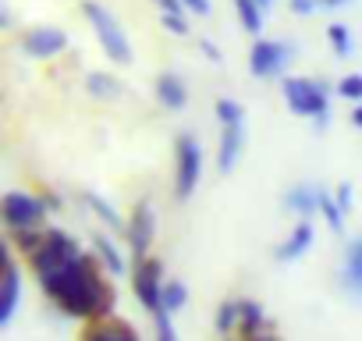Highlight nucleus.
Wrapping results in <instances>:
<instances>
[{
  "label": "nucleus",
  "mask_w": 362,
  "mask_h": 341,
  "mask_svg": "<svg viewBox=\"0 0 362 341\" xmlns=\"http://www.w3.org/2000/svg\"><path fill=\"white\" fill-rule=\"evenodd\" d=\"M33 274L40 277V288L50 302L61 306L64 316L86 320V323H107L114 313V291L100 270V256L86 253L68 231L50 228L40 253L29 260Z\"/></svg>",
  "instance_id": "f257e3e1"
},
{
  "label": "nucleus",
  "mask_w": 362,
  "mask_h": 341,
  "mask_svg": "<svg viewBox=\"0 0 362 341\" xmlns=\"http://www.w3.org/2000/svg\"><path fill=\"white\" fill-rule=\"evenodd\" d=\"M177 170H174V200L177 203H185L192 200V192L199 189V175H203V146L192 132L185 135H177Z\"/></svg>",
  "instance_id": "f03ea898"
},
{
  "label": "nucleus",
  "mask_w": 362,
  "mask_h": 341,
  "mask_svg": "<svg viewBox=\"0 0 362 341\" xmlns=\"http://www.w3.org/2000/svg\"><path fill=\"white\" fill-rule=\"evenodd\" d=\"M82 15L93 22V33H96L100 47L107 50V57L117 61V64H132V47H128V36L121 33L117 18H114L107 8H100L96 0H86V4H82Z\"/></svg>",
  "instance_id": "7ed1b4c3"
},
{
  "label": "nucleus",
  "mask_w": 362,
  "mask_h": 341,
  "mask_svg": "<svg viewBox=\"0 0 362 341\" xmlns=\"http://www.w3.org/2000/svg\"><path fill=\"white\" fill-rule=\"evenodd\" d=\"M284 100L295 114L313 117L316 125H327L330 114V93L323 82H309V79H284Z\"/></svg>",
  "instance_id": "20e7f679"
},
{
  "label": "nucleus",
  "mask_w": 362,
  "mask_h": 341,
  "mask_svg": "<svg viewBox=\"0 0 362 341\" xmlns=\"http://www.w3.org/2000/svg\"><path fill=\"white\" fill-rule=\"evenodd\" d=\"M47 203L40 192H8L4 196V207H0V217H4V228L8 231H18V228H43L47 224Z\"/></svg>",
  "instance_id": "39448f33"
},
{
  "label": "nucleus",
  "mask_w": 362,
  "mask_h": 341,
  "mask_svg": "<svg viewBox=\"0 0 362 341\" xmlns=\"http://www.w3.org/2000/svg\"><path fill=\"white\" fill-rule=\"evenodd\" d=\"M163 263L156 256H146L132 267V288H135V299L149 309V313H160L163 309Z\"/></svg>",
  "instance_id": "423d86ee"
},
{
  "label": "nucleus",
  "mask_w": 362,
  "mask_h": 341,
  "mask_svg": "<svg viewBox=\"0 0 362 341\" xmlns=\"http://www.w3.org/2000/svg\"><path fill=\"white\" fill-rule=\"evenodd\" d=\"M128 249H132V256H135V263L139 260H146L149 256V249H153V235H156V214H153V203L149 200H139L135 207H132V214H128Z\"/></svg>",
  "instance_id": "0eeeda50"
},
{
  "label": "nucleus",
  "mask_w": 362,
  "mask_h": 341,
  "mask_svg": "<svg viewBox=\"0 0 362 341\" xmlns=\"http://www.w3.org/2000/svg\"><path fill=\"white\" fill-rule=\"evenodd\" d=\"M288 54H291V43L256 40L252 50H249V71H252L256 79H270V75H277V71L288 64Z\"/></svg>",
  "instance_id": "6e6552de"
},
{
  "label": "nucleus",
  "mask_w": 362,
  "mask_h": 341,
  "mask_svg": "<svg viewBox=\"0 0 362 341\" xmlns=\"http://www.w3.org/2000/svg\"><path fill=\"white\" fill-rule=\"evenodd\" d=\"M0 256H4V284H0V323H8L15 316V306H18V295H22V270L11 256V242L4 238L0 245Z\"/></svg>",
  "instance_id": "1a4fd4ad"
},
{
  "label": "nucleus",
  "mask_w": 362,
  "mask_h": 341,
  "mask_svg": "<svg viewBox=\"0 0 362 341\" xmlns=\"http://www.w3.org/2000/svg\"><path fill=\"white\" fill-rule=\"evenodd\" d=\"M64 47H68V36H64L61 29H50V25L33 29V33L25 36V50H29V57H40V61L57 57Z\"/></svg>",
  "instance_id": "9d476101"
},
{
  "label": "nucleus",
  "mask_w": 362,
  "mask_h": 341,
  "mask_svg": "<svg viewBox=\"0 0 362 341\" xmlns=\"http://www.w3.org/2000/svg\"><path fill=\"white\" fill-rule=\"evenodd\" d=\"M242 142H245V132L242 128H224L221 132V146H217V170L221 175H231L238 156H242Z\"/></svg>",
  "instance_id": "9b49d317"
},
{
  "label": "nucleus",
  "mask_w": 362,
  "mask_h": 341,
  "mask_svg": "<svg viewBox=\"0 0 362 341\" xmlns=\"http://www.w3.org/2000/svg\"><path fill=\"white\" fill-rule=\"evenodd\" d=\"M156 100H160L167 110H181V107L189 103V89H185V82H181L177 75L163 71V75L156 79Z\"/></svg>",
  "instance_id": "f8f14e48"
},
{
  "label": "nucleus",
  "mask_w": 362,
  "mask_h": 341,
  "mask_svg": "<svg viewBox=\"0 0 362 341\" xmlns=\"http://www.w3.org/2000/svg\"><path fill=\"white\" fill-rule=\"evenodd\" d=\"M284 207H288L291 214H298L302 221H309V217L320 210V189H313V185H298V189L288 192Z\"/></svg>",
  "instance_id": "ddd939ff"
},
{
  "label": "nucleus",
  "mask_w": 362,
  "mask_h": 341,
  "mask_svg": "<svg viewBox=\"0 0 362 341\" xmlns=\"http://www.w3.org/2000/svg\"><path fill=\"white\" fill-rule=\"evenodd\" d=\"M47 235H50V228L43 224V228H18V231H8V242H11V249H18L22 256H36L40 253V245L47 242Z\"/></svg>",
  "instance_id": "4468645a"
},
{
  "label": "nucleus",
  "mask_w": 362,
  "mask_h": 341,
  "mask_svg": "<svg viewBox=\"0 0 362 341\" xmlns=\"http://www.w3.org/2000/svg\"><path fill=\"white\" fill-rule=\"evenodd\" d=\"M309 245H313V221H298V224L291 228L288 242L277 249V260H295V256H302Z\"/></svg>",
  "instance_id": "2eb2a0df"
},
{
  "label": "nucleus",
  "mask_w": 362,
  "mask_h": 341,
  "mask_svg": "<svg viewBox=\"0 0 362 341\" xmlns=\"http://www.w3.org/2000/svg\"><path fill=\"white\" fill-rule=\"evenodd\" d=\"M242 341H256L259 334H267V316H263V306L259 302H242V327H238Z\"/></svg>",
  "instance_id": "dca6fc26"
},
{
  "label": "nucleus",
  "mask_w": 362,
  "mask_h": 341,
  "mask_svg": "<svg viewBox=\"0 0 362 341\" xmlns=\"http://www.w3.org/2000/svg\"><path fill=\"white\" fill-rule=\"evenodd\" d=\"M341 281L348 291H362V238H355L344 253V270H341Z\"/></svg>",
  "instance_id": "f3484780"
},
{
  "label": "nucleus",
  "mask_w": 362,
  "mask_h": 341,
  "mask_svg": "<svg viewBox=\"0 0 362 341\" xmlns=\"http://www.w3.org/2000/svg\"><path fill=\"white\" fill-rule=\"evenodd\" d=\"M82 203H86V207H89V210H93L107 228H114V231H128V221H121V214H117L107 200H100L96 192H86V196H82Z\"/></svg>",
  "instance_id": "a211bd4d"
},
{
  "label": "nucleus",
  "mask_w": 362,
  "mask_h": 341,
  "mask_svg": "<svg viewBox=\"0 0 362 341\" xmlns=\"http://www.w3.org/2000/svg\"><path fill=\"white\" fill-rule=\"evenodd\" d=\"M93 249H96V256H100V263L117 277V274H124L128 270V263L121 260V253H117V245L110 242V238H103V235H96V242H93Z\"/></svg>",
  "instance_id": "6ab92c4d"
},
{
  "label": "nucleus",
  "mask_w": 362,
  "mask_h": 341,
  "mask_svg": "<svg viewBox=\"0 0 362 341\" xmlns=\"http://www.w3.org/2000/svg\"><path fill=\"white\" fill-rule=\"evenodd\" d=\"M235 11H238V22L245 33H252V36L263 33V8L256 0H235Z\"/></svg>",
  "instance_id": "aec40b11"
},
{
  "label": "nucleus",
  "mask_w": 362,
  "mask_h": 341,
  "mask_svg": "<svg viewBox=\"0 0 362 341\" xmlns=\"http://www.w3.org/2000/svg\"><path fill=\"white\" fill-rule=\"evenodd\" d=\"M242 327V302H221L217 309V334L221 337H231V330Z\"/></svg>",
  "instance_id": "412c9836"
},
{
  "label": "nucleus",
  "mask_w": 362,
  "mask_h": 341,
  "mask_svg": "<svg viewBox=\"0 0 362 341\" xmlns=\"http://www.w3.org/2000/svg\"><path fill=\"white\" fill-rule=\"evenodd\" d=\"M320 214H323V221L330 224V231H344V210L337 207V200H334V192H323L320 189Z\"/></svg>",
  "instance_id": "4be33fe9"
},
{
  "label": "nucleus",
  "mask_w": 362,
  "mask_h": 341,
  "mask_svg": "<svg viewBox=\"0 0 362 341\" xmlns=\"http://www.w3.org/2000/svg\"><path fill=\"white\" fill-rule=\"evenodd\" d=\"M86 86H89V93H93V96H103V100L121 96V82H117V79H110V75H103V71H93V75L86 79Z\"/></svg>",
  "instance_id": "5701e85b"
},
{
  "label": "nucleus",
  "mask_w": 362,
  "mask_h": 341,
  "mask_svg": "<svg viewBox=\"0 0 362 341\" xmlns=\"http://www.w3.org/2000/svg\"><path fill=\"white\" fill-rule=\"evenodd\" d=\"M185 302H189V288L181 284V281H167L163 284V309L167 313H177Z\"/></svg>",
  "instance_id": "b1692460"
},
{
  "label": "nucleus",
  "mask_w": 362,
  "mask_h": 341,
  "mask_svg": "<svg viewBox=\"0 0 362 341\" xmlns=\"http://www.w3.org/2000/svg\"><path fill=\"white\" fill-rule=\"evenodd\" d=\"M217 121H221V128H242V107L235 100L221 96L217 100Z\"/></svg>",
  "instance_id": "393cba45"
},
{
  "label": "nucleus",
  "mask_w": 362,
  "mask_h": 341,
  "mask_svg": "<svg viewBox=\"0 0 362 341\" xmlns=\"http://www.w3.org/2000/svg\"><path fill=\"white\" fill-rule=\"evenodd\" d=\"M327 40H330V47H334V54L337 57H348L351 54V33H348V25H327Z\"/></svg>",
  "instance_id": "a878e982"
},
{
  "label": "nucleus",
  "mask_w": 362,
  "mask_h": 341,
  "mask_svg": "<svg viewBox=\"0 0 362 341\" xmlns=\"http://www.w3.org/2000/svg\"><path fill=\"white\" fill-rule=\"evenodd\" d=\"M107 341H139V334L124 320H107Z\"/></svg>",
  "instance_id": "bb28decb"
},
{
  "label": "nucleus",
  "mask_w": 362,
  "mask_h": 341,
  "mask_svg": "<svg viewBox=\"0 0 362 341\" xmlns=\"http://www.w3.org/2000/svg\"><path fill=\"white\" fill-rule=\"evenodd\" d=\"M153 327H156V341H177V334H174V323H170V313H167V309L153 313Z\"/></svg>",
  "instance_id": "cd10ccee"
},
{
  "label": "nucleus",
  "mask_w": 362,
  "mask_h": 341,
  "mask_svg": "<svg viewBox=\"0 0 362 341\" xmlns=\"http://www.w3.org/2000/svg\"><path fill=\"white\" fill-rule=\"evenodd\" d=\"M337 93L348 96V100H362V75H344L337 82Z\"/></svg>",
  "instance_id": "c85d7f7f"
},
{
  "label": "nucleus",
  "mask_w": 362,
  "mask_h": 341,
  "mask_svg": "<svg viewBox=\"0 0 362 341\" xmlns=\"http://www.w3.org/2000/svg\"><path fill=\"white\" fill-rule=\"evenodd\" d=\"M160 15H170V18H185V4L181 0H156Z\"/></svg>",
  "instance_id": "c756f323"
},
{
  "label": "nucleus",
  "mask_w": 362,
  "mask_h": 341,
  "mask_svg": "<svg viewBox=\"0 0 362 341\" xmlns=\"http://www.w3.org/2000/svg\"><path fill=\"white\" fill-rule=\"evenodd\" d=\"M163 29L174 33V36H189V22H185V18H170V15H163Z\"/></svg>",
  "instance_id": "7c9ffc66"
},
{
  "label": "nucleus",
  "mask_w": 362,
  "mask_h": 341,
  "mask_svg": "<svg viewBox=\"0 0 362 341\" xmlns=\"http://www.w3.org/2000/svg\"><path fill=\"white\" fill-rule=\"evenodd\" d=\"M334 200H337V207L348 214V207H351V185H348V182H341V185L334 189Z\"/></svg>",
  "instance_id": "2f4dec72"
},
{
  "label": "nucleus",
  "mask_w": 362,
  "mask_h": 341,
  "mask_svg": "<svg viewBox=\"0 0 362 341\" xmlns=\"http://www.w3.org/2000/svg\"><path fill=\"white\" fill-rule=\"evenodd\" d=\"M320 8V0H291V11L295 15H309V11H316Z\"/></svg>",
  "instance_id": "473e14b6"
},
{
  "label": "nucleus",
  "mask_w": 362,
  "mask_h": 341,
  "mask_svg": "<svg viewBox=\"0 0 362 341\" xmlns=\"http://www.w3.org/2000/svg\"><path fill=\"white\" fill-rule=\"evenodd\" d=\"M189 11H196V15H210V0H181Z\"/></svg>",
  "instance_id": "72a5a7b5"
},
{
  "label": "nucleus",
  "mask_w": 362,
  "mask_h": 341,
  "mask_svg": "<svg viewBox=\"0 0 362 341\" xmlns=\"http://www.w3.org/2000/svg\"><path fill=\"white\" fill-rule=\"evenodd\" d=\"M199 50H203V54H206L214 64L221 61V50H217V43H210V40H199Z\"/></svg>",
  "instance_id": "f704fd0d"
},
{
  "label": "nucleus",
  "mask_w": 362,
  "mask_h": 341,
  "mask_svg": "<svg viewBox=\"0 0 362 341\" xmlns=\"http://www.w3.org/2000/svg\"><path fill=\"white\" fill-rule=\"evenodd\" d=\"M43 203H47V210L54 214V210H61V196H54V192H43Z\"/></svg>",
  "instance_id": "c9c22d12"
},
{
  "label": "nucleus",
  "mask_w": 362,
  "mask_h": 341,
  "mask_svg": "<svg viewBox=\"0 0 362 341\" xmlns=\"http://www.w3.org/2000/svg\"><path fill=\"white\" fill-rule=\"evenodd\" d=\"M351 125H355V128H362V103L351 110Z\"/></svg>",
  "instance_id": "e433bc0d"
},
{
  "label": "nucleus",
  "mask_w": 362,
  "mask_h": 341,
  "mask_svg": "<svg viewBox=\"0 0 362 341\" xmlns=\"http://www.w3.org/2000/svg\"><path fill=\"white\" fill-rule=\"evenodd\" d=\"M341 4H348V0H320V8H341Z\"/></svg>",
  "instance_id": "4c0bfd02"
},
{
  "label": "nucleus",
  "mask_w": 362,
  "mask_h": 341,
  "mask_svg": "<svg viewBox=\"0 0 362 341\" xmlns=\"http://www.w3.org/2000/svg\"><path fill=\"white\" fill-rule=\"evenodd\" d=\"M256 341H277V337H274V334H270V330H267V334H259V337H256Z\"/></svg>",
  "instance_id": "58836bf2"
},
{
  "label": "nucleus",
  "mask_w": 362,
  "mask_h": 341,
  "mask_svg": "<svg viewBox=\"0 0 362 341\" xmlns=\"http://www.w3.org/2000/svg\"><path fill=\"white\" fill-rule=\"evenodd\" d=\"M256 4H259V8H270V4H274V0H256Z\"/></svg>",
  "instance_id": "ea45409f"
},
{
  "label": "nucleus",
  "mask_w": 362,
  "mask_h": 341,
  "mask_svg": "<svg viewBox=\"0 0 362 341\" xmlns=\"http://www.w3.org/2000/svg\"><path fill=\"white\" fill-rule=\"evenodd\" d=\"M224 341H235V337H224Z\"/></svg>",
  "instance_id": "a19ab883"
}]
</instances>
